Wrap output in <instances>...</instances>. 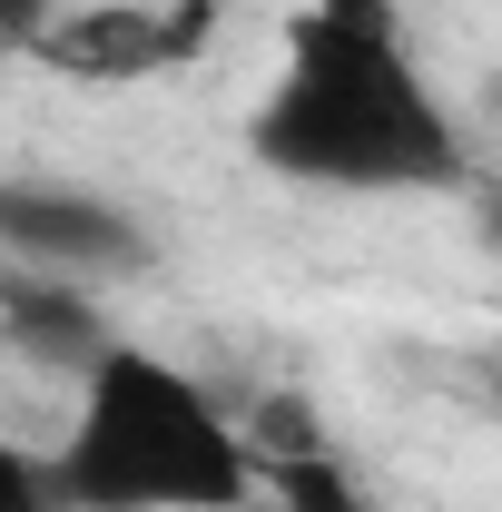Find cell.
I'll use <instances>...</instances> for the list:
<instances>
[{
    "label": "cell",
    "mask_w": 502,
    "mask_h": 512,
    "mask_svg": "<svg viewBox=\"0 0 502 512\" xmlns=\"http://www.w3.org/2000/svg\"><path fill=\"white\" fill-rule=\"evenodd\" d=\"M0 325L30 345V355H69V365H99L109 355V325L79 296V276H40V266H10L0 286Z\"/></svg>",
    "instance_id": "5"
},
{
    "label": "cell",
    "mask_w": 502,
    "mask_h": 512,
    "mask_svg": "<svg viewBox=\"0 0 502 512\" xmlns=\"http://www.w3.org/2000/svg\"><path fill=\"white\" fill-rule=\"evenodd\" d=\"M50 493L60 512H237L256 493V444L188 365L109 345L99 365H79Z\"/></svg>",
    "instance_id": "2"
},
{
    "label": "cell",
    "mask_w": 502,
    "mask_h": 512,
    "mask_svg": "<svg viewBox=\"0 0 502 512\" xmlns=\"http://www.w3.org/2000/svg\"><path fill=\"white\" fill-rule=\"evenodd\" d=\"M483 237H493V247H502V178H493V188H483Z\"/></svg>",
    "instance_id": "9"
},
{
    "label": "cell",
    "mask_w": 502,
    "mask_h": 512,
    "mask_svg": "<svg viewBox=\"0 0 502 512\" xmlns=\"http://www.w3.org/2000/svg\"><path fill=\"white\" fill-rule=\"evenodd\" d=\"M0 247L40 276H119L148 266V237L128 227L109 197H79L60 178H10L0 188Z\"/></svg>",
    "instance_id": "4"
},
{
    "label": "cell",
    "mask_w": 502,
    "mask_h": 512,
    "mask_svg": "<svg viewBox=\"0 0 502 512\" xmlns=\"http://www.w3.org/2000/svg\"><path fill=\"white\" fill-rule=\"evenodd\" d=\"M266 503H276V512H375L365 493H355V473H345L325 444L276 453V463H266Z\"/></svg>",
    "instance_id": "6"
},
{
    "label": "cell",
    "mask_w": 502,
    "mask_h": 512,
    "mask_svg": "<svg viewBox=\"0 0 502 512\" xmlns=\"http://www.w3.org/2000/svg\"><path fill=\"white\" fill-rule=\"evenodd\" d=\"M247 148L276 178L335 197H414L463 178V128L404 50L394 0H315L256 99Z\"/></svg>",
    "instance_id": "1"
},
{
    "label": "cell",
    "mask_w": 502,
    "mask_h": 512,
    "mask_svg": "<svg viewBox=\"0 0 502 512\" xmlns=\"http://www.w3.org/2000/svg\"><path fill=\"white\" fill-rule=\"evenodd\" d=\"M50 10H60V0H0V50H30Z\"/></svg>",
    "instance_id": "8"
},
{
    "label": "cell",
    "mask_w": 502,
    "mask_h": 512,
    "mask_svg": "<svg viewBox=\"0 0 502 512\" xmlns=\"http://www.w3.org/2000/svg\"><path fill=\"white\" fill-rule=\"evenodd\" d=\"M207 10H217V0H178V10H158V0H60L30 50L60 69V79L119 89V79L178 69L197 40H207Z\"/></svg>",
    "instance_id": "3"
},
{
    "label": "cell",
    "mask_w": 502,
    "mask_h": 512,
    "mask_svg": "<svg viewBox=\"0 0 502 512\" xmlns=\"http://www.w3.org/2000/svg\"><path fill=\"white\" fill-rule=\"evenodd\" d=\"M0 512H60V493H50V453L0 444Z\"/></svg>",
    "instance_id": "7"
}]
</instances>
